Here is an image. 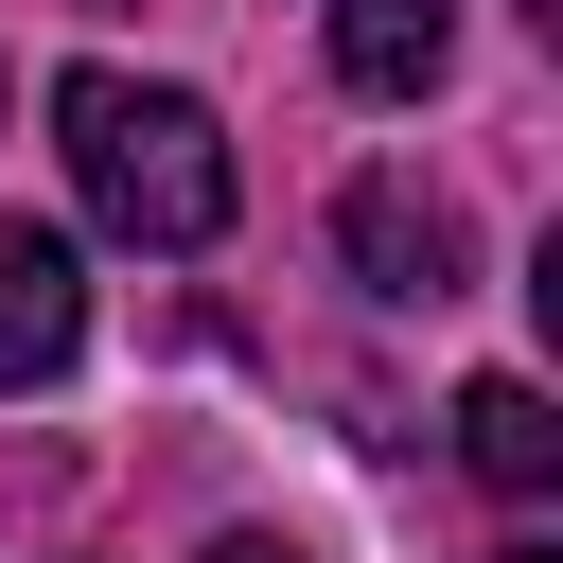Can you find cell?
<instances>
[{
	"label": "cell",
	"mask_w": 563,
	"mask_h": 563,
	"mask_svg": "<svg viewBox=\"0 0 563 563\" xmlns=\"http://www.w3.org/2000/svg\"><path fill=\"white\" fill-rule=\"evenodd\" d=\"M53 141H70V194L141 246H211L229 229V123L158 70H70L53 88Z\"/></svg>",
	"instance_id": "1"
},
{
	"label": "cell",
	"mask_w": 563,
	"mask_h": 563,
	"mask_svg": "<svg viewBox=\"0 0 563 563\" xmlns=\"http://www.w3.org/2000/svg\"><path fill=\"white\" fill-rule=\"evenodd\" d=\"M334 246H352L369 299H457V282H475V229H457L440 176H352V194H334Z\"/></svg>",
	"instance_id": "2"
},
{
	"label": "cell",
	"mask_w": 563,
	"mask_h": 563,
	"mask_svg": "<svg viewBox=\"0 0 563 563\" xmlns=\"http://www.w3.org/2000/svg\"><path fill=\"white\" fill-rule=\"evenodd\" d=\"M88 352V264H70V229H18L0 211V387H53Z\"/></svg>",
	"instance_id": "3"
},
{
	"label": "cell",
	"mask_w": 563,
	"mask_h": 563,
	"mask_svg": "<svg viewBox=\"0 0 563 563\" xmlns=\"http://www.w3.org/2000/svg\"><path fill=\"white\" fill-rule=\"evenodd\" d=\"M457 457H475V493L545 510V493H563V422H545V387H528V369H475V387H457Z\"/></svg>",
	"instance_id": "4"
},
{
	"label": "cell",
	"mask_w": 563,
	"mask_h": 563,
	"mask_svg": "<svg viewBox=\"0 0 563 563\" xmlns=\"http://www.w3.org/2000/svg\"><path fill=\"white\" fill-rule=\"evenodd\" d=\"M334 70H352L369 106H422V88L457 70V0H334Z\"/></svg>",
	"instance_id": "5"
},
{
	"label": "cell",
	"mask_w": 563,
	"mask_h": 563,
	"mask_svg": "<svg viewBox=\"0 0 563 563\" xmlns=\"http://www.w3.org/2000/svg\"><path fill=\"white\" fill-rule=\"evenodd\" d=\"M211 563H299V545H282V528H229V545H211Z\"/></svg>",
	"instance_id": "6"
},
{
	"label": "cell",
	"mask_w": 563,
	"mask_h": 563,
	"mask_svg": "<svg viewBox=\"0 0 563 563\" xmlns=\"http://www.w3.org/2000/svg\"><path fill=\"white\" fill-rule=\"evenodd\" d=\"M493 563H545V545H493Z\"/></svg>",
	"instance_id": "7"
}]
</instances>
